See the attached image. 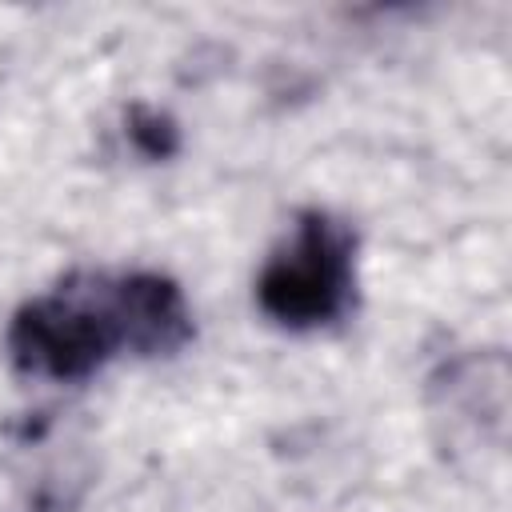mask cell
<instances>
[{"instance_id":"obj_4","label":"cell","mask_w":512,"mask_h":512,"mask_svg":"<svg viewBox=\"0 0 512 512\" xmlns=\"http://www.w3.org/2000/svg\"><path fill=\"white\" fill-rule=\"evenodd\" d=\"M128 140L148 160H168V156L180 152V128H176V120L168 112L152 108V104H132L128 108Z\"/></svg>"},{"instance_id":"obj_1","label":"cell","mask_w":512,"mask_h":512,"mask_svg":"<svg viewBox=\"0 0 512 512\" xmlns=\"http://www.w3.org/2000/svg\"><path fill=\"white\" fill-rule=\"evenodd\" d=\"M356 300V236L332 212L308 208L292 236L268 256L256 280V304L288 332L336 324Z\"/></svg>"},{"instance_id":"obj_2","label":"cell","mask_w":512,"mask_h":512,"mask_svg":"<svg viewBox=\"0 0 512 512\" xmlns=\"http://www.w3.org/2000/svg\"><path fill=\"white\" fill-rule=\"evenodd\" d=\"M120 352L104 276H72L48 296L28 300L8 324V356L44 380H88Z\"/></svg>"},{"instance_id":"obj_3","label":"cell","mask_w":512,"mask_h":512,"mask_svg":"<svg viewBox=\"0 0 512 512\" xmlns=\"http://www.w3.org/2000/svg\"><path fill=\"white\" fill-rule=\"evenodd\" d=\"M120 348L136 356H172L192 340V308L176 280L160 272L104 276Z\"/></svg>"}]
</instances>
